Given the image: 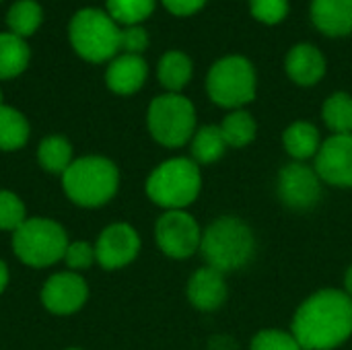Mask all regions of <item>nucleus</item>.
<instances>
[{"instance_id": "f257e3e1", "label": "nucleus", "mask_w": 352, "mask_h": 350, "mask_svg": "<svg viewBox=\"0 0 352 350\" xmlns=\"http://www.w3.org/2000/svg\"><path fill=\"white\" fill-rule=\"evenodd\" d=\"M293 336L303 350H332L352 336V299L336 289L311 295L295 314Z\"/></svg>"}, {"instance_id": "f03ea898", "label": "nucleus", "mask_w": 352, "mask_h": 350, "mask_svg": "<svg viewBox=\"0 0 352 350\" xmlns=\"http://www.w3.org/2000/svg\"><path fill=\"white\" fill-rule=\"evenodd\" d=\"M120 186V171L113 161L97 155L74 159L62 173V190L70 202L82 208L107 204Z\"/></svg>"}, {"instance_id": "7ed1b4c3", "label": "nucleus", "mask_w": 352, "mask_h": 350, "mask_svg": "<svg viewBox=\"0 0 352 350\" xmlns=\"http://www.w3.org/2000/svg\"><path fill=\"white\" fill-rule=\"evenodd\" d=\"M254 233L237 217H223L214 221L204 233L200 252L210 268L231 272L243 268L254 258Z\"/></svg>"}, {"instance_id": "20e7f679", "label": "nucleus", "mask_w": 352, "mask_h": 350, "mask_svg": "<svg viewBox=\"0 0 352 350\" xmlns=\"http://www.w3.org/2000/svg\"><path fill=\"white\" fill-rule=\"evenodd\" d=\"M202 188V175L194 159L175 157L163 161L146 179L148 198L167 210H184L190 206Z\"/></svg>"}, {"instance_id": "39448f33", "label": "nucleus", "mask_w": 352, "mask_h": 350, "mask_svg": "<svg viewBox=\"0 0 352 350\" xmlns=\"http://www.w3.org/2000/svg\"><path fill=\"white\" fill-rule=\"evenodd\" d=\"M122 27L101 8H80L70 25L68 37L74 52L87 62H107L113 60L120 52Z\"/></svg>"}, {"instance_id": "423d86ee", "label": "nucleus", "mask_w": 352, "mask_h": 350, "mask_svg": "<svg viewBox=\"0 0 352 350\" xmlns=\"http://www.w3.org/2000/svg\"><path fill=\"white\" fill-rule=\"evenodd\" d=\"M66 229L43 217H29L12 233V252L14 256L31 268H47L64 260L68 248Z\"/></svg>"}, {"instance_id": "0eeeda50", "label": "nucleus", "mask_w": 352, "mask_h": 350, "mask_svg": "<svg viewBox=\"0 0 352 350\" xmlns=\"http://www.w3.org/2000/svg\"><path fill=\"white\" fill-rule=\"evenodd\" d=\"M256 70L245 56H225L212 64L206 78L208 97L229 109H239L256 97Z\"/></svg>"}, {"instance_id": "6e6552de", "label": "nucleus", "mask_w": 352, "mask_h": 350, "mask_svg": "<svg viewBox=\"0 0 352 350\" xmlns=\"http://www.w3.org/2000/svg\"><path fill=\"white\" fill-rule=\"evenodd\" d=\"M146 124L151 136L169 149L184 146L196 130V109L179 93H165L151 101Z\"/></svg>"}, {"instance_id": "1a4fd4ad", "label": "nucleus", "mask_w": 352, "mask_h": 350, "mask_svg": "<svg viewBox=\"0 0 352 350\" xmlns=\"http://www.w3.org/2000/svg\"><path fill=\"white\" fill-rule=\"evenodd\" d=\"M155 237L161 252L169 258L184 260L200 250L202 231L192 215L186 210H167L159 217Z\"/></svg>"}, {"instance_id": "9d476101", "label": "nucleus", "mask_w": 352, "mask_h": 350, "mask_svg": "<svg viewBox=\"0 0 352 350\" xmlns=\"http://www.w3.org/2000/svg\"><path fill=\"white\" fill-rule=\"evenodd\" d=\"M140 252V237L128 223H113L105 227L95 243L97 264L105 270H120L136 260Z\"/></svg>"}, {"instance_id": "9b49d317", "label": "nucleus", "mask_w": 352, "mask_h": 350, "mask_svg": "<svg viewBox=\"0 0 352 350\" xmlns=\"http://www.w3.org/2000/svg\"><path fill=\"white\" fill-rule=\"evenodd\" d=\"M41 305L54 316L76 314L89 299V287L76 272H56L41 287Z\"/></svg>"}, {"instance_id": "f8f14e48", "label": "nucleus", "mask_w": 352, "mask_h": 350, "mask_svg": "<svg viewBox=\"0 0 352 350\" xmlns=\"http://www.w3.org/2000/svg\"><path fill=\"white\" fill-rule=\"evenodd\" d=\"M278 196L295 210H307L318 204L322 196V184L316 169L303 163H291L278 173Z\"/></svg>"}, {"instance_id": "ddd939ff", "label": "nucleus", "mask_w": 352, "mask_h": 350, "mask_svg": "<svg viewBox=\"0 0 352 350\" xmlns=\"http://www.w3.org/2000/svg\"><path fill=\"white\" fill-rule=\"evenodd\" d=\"M316 171L326 184L352 188V134H334L320 146Z\"/></svg>"}, {"instance_id": "4468645a", "label": "nucleus", "mask_w": 352, "mask_h": 350, "mask_svg": "<svg viewBox=\"0 0 352 350\" xmlns=\"http://www.w3.org/2000/svg\"><path fill=\"white\" fill-rule=\"evenodd\" d=\"M148 76V66L142 60V56L136 54H122L116 56L105 72L107 89L116 95H134L142 89L144 80Z\"/></svg>"}, {"instance_id": "2eb2a0df", "label": "nucleus", "mask_w": 352, "mask_h": 350, "mask_svg": "<svg viewBox=\"0 0 352 350\" xmlns=\"http://www.w3.org/2000/svg\"><path fill=\"white\" fill-rule=\"evenodd\" d=\"M287 74L293 83L301 87H311L320 83L326 74V58L311 43H297L289 50L285 58Z\"/></svg>"}, {"instance_id": "dca6fc26", "label": "nucleus", "mask_w": 352, "mask_h": 350, "mask_svg": "<svg viewBox=\"0 0 352 350\" xmlns=\"http://www.w3.org/2000/svg\"><path fill=\"white\" fill-rule=\"evenodd\" d=\"M188 299L200 311H214L227 299V285L223 272L206 266L194 272L188 283Z\"/></svg>"}, {"instance_id": "f3484780", "label": "nucleus", "mask_w": 352, "mask_h": 350, "mask_svg": "<svg viewBox=\"0 0 352 350\" xmlns=\"http://www.w3.org/2000/svg\"><path fill=\"white\" fill-rule=\"evenodd\" d=\"M311 21L328 37L352 33V0H311Z\"/></svg>"}, {"instance_id": "a211bd4d", "label": "nucleus", "mask_w": 352, "mask_h": 350, "mask_svg": "<svg viewBox=\"0 0 352 350\" xmlns=\"http://www.w3.org/2000/svg\"><path fill=\"white\" fill-rule=\"evenodd\" d=\"M31 50L27 41L14 33H0V80L14 78L29 66Z\"/></svg>"}, {"instance_id": "6ab92c4d", "label": "nucleus", "mask_w": 352, "mask_h": 350, "mask_svg": "<svg viewBox=\"0 0 352 350\" xmlns=\"http://www.w3.org/2000/svg\"><path fill=\"white\" fill-rule=\"evenodd\" d=\"M192 60L184 52L171 50L161 56L159 66H157V76L159 83L169 91V93H179L192 78Z\"/></svg>"}, {"instance_id": "aec40b11", "label": "nucleus", "mask_w": 352, "mask_h": 350, "mask_svg": "<svg viewBox=\"0 0 352 350\" xmlns=\"http://www.w3.org/2000/svg\"><path fill=\"white\" fill-rule=\"evenodd\" d=\"M283 144L287 153L299 161L318 155L320 151V132L311 122H295L283 134Z\"/></svg>"}, {"instance_id": "412c9836", "label": "nucleus", "mask_w": 352, "mask_h": 350, "mask_svg": "<svg viewBox=\"0 0 352 350\" xmlns=\"http://www.w3.org/2000/svg\"><path fill=\"white\" fill-rule=\"evenodd\" d=\"M37 161L47 173H64L72 165V144L60 134L45 136L37 146Z\"/></svg>"}, {"instance_id": "4be33fe9", "label": "nucleus", "mask_w": 352, "mask_h": 350, "mask_svg": "<svg viewBox=\"0 0 352 350\" xmlns=\"http://www.w3.org/2000/svg\"><path fill=\"white\" fill-rule=\"evenodd\" d=\"M31 134L27 118L8 105H0V151L10 153L27 144Z\"/></svg>"}, {"instance_id": "5701e85b", "label": "nucleus", "mask_w": 352, "mask_h": 350, "mask_svg": "<svg viewBox=\"0 0 352 350\" xmlns=\"http://www.w3.org/2000/svg\"><path fill=\"white\" fill-rule=\"evenodd\" d=\"M227 142L221 126H204L192 136V157L198 165H210L225 155Z\"/></svg>"}, {"instance_id": "b1692460", "label": "nucleus", "mask_w": 352, "mask_h": 350, "mask_svg": "<svg viewBox=\"0 0 352 350\" xmlns=\"http://www.w3.org/2000/svg\"><path fill=\"white\" fill-rule=\"evenodd\" d=\"M43 21V10L39 6V2L35 0H16L6 14V25L10 29V33L19 35V37H29L33 35L39 25Z\"/></svg>"}, {"instance_id": "393cba45", "label": "nucleus", "mask_w": 352, "mask_h": 350, "mask_svg": "<svg viewBox=\"0 0 352 350\" xmlns=\"http://www.w3.org/2000/svg\"><path fill=\"white\" fill-rule=\"evenodd\" d=\"M227 146H248L256 138V120L245 109H233L221 124Z\"/></svg>"}, {"instance_id": "a878e982", "label": "nucleus", "mask_w": 352, "mask_h": 350, "mask_svg": "<svg viewBox=\"0 0 352 350\" xmlns=\"http://www.w3.org/2000/svg\"><path fill=\"white\" fill-rule=\"evenodd\" d=\"M324 122L334 134H352V97L349 93H334L324 103Z\"/></svg>"}, {"instance_id": "bb28decb", "label": "nucleus", "mask_w": 352, "mask_h": 350, "mask_svg": "<svg viewBox=\"0 0 352 350\" xmlns=\"http://www.w3.org/2000/svg\"><path fill=\"white\" fill-rule=\"evenodd\" d=\"M157 0H107V14L118 25H140L155 10Z\"/></svg>"}, {"instance_id": "cd10ccee", "label": "nucleus", "mask_w": 352, "mask_h": 350, "mask_svg": "<svg viewBox=\"0 0 352 350\" xmlns=\"http://www.w3.org/2000/svg\"><path fill=\"white\" fill-rule=\"evenodd\" d=\"M27 219L23 200L14 192L0 190V231L14 233Z\"/></svg>"}, {"instance_id": "c85d7f7f", "label": "nucleus", "mask_w": 352, "mask_h": 350, "mask_svg": "<svg viewBox=\"0 0 352 350\" xmlns=\"http://www.w3.org/2000/svg\"><path fill=\"white\" fill-rule=\"evenodd\" d=\"M252 350H303L293 332L285 330H262L254 336Z\"/></svg>"}, {"instance_id": "c756f323", "label": "nucleus", "mask_w": 352, "mask_h": 350, "mask_svg": "<svg viewBox=\"0 0 352 350\" xmlns=\"http://www.w3.org/2000/svg\"><path fill=\"white\" fill-rule=\"evenodd\" d=\"M250 12L264 25H278L289 14V0H250Z\"/></svg>"}, {"instance_id": "7c9ffc66", "label": "nucleus", "mask_w": 352, "mask_h": 350, "mask_svg": "<svg viewBox=\"0 0 352 350\" xmlns=\"http://www.w3.org/2000/svg\"><path fill=\"white\" fill-rule=\"evenodd\" d=\"M64 262L70 268V272H80V270H89L95 262V245L87 243V241H72L66 248L64 254Z\"/></svg>"}, {"instance_id": "2f4dec72", "label": "nucleus", "mask_w": 352, "mask_h": 350, "mask_svg": "<svg viewBox=\"0 0 352 350\" xmlns=\"http://www.w3.org/2000/svg\"><path fill=\"white\" fill-rule=\"evenodd\" d=\"M148 45V33L144 27L140 25H130L122 29L120 35V50H124V54H136L140 56Z\"/></svg>"}, {"instance_id": "473e14b6", "label": "nucleus", "mask_w": 352, "mask_h": 350, "mask_svg": "<svg viewBox=\"0 0 352 350\" xmlns=\"http://www.w3.org/2000/svg\"><path fill=\"white\" fill-rule=\"evenodd\" d=\"M163 6L175 14V17H190L198 10H202V6L208 2V0H161Z\"/></svg>"}, {"instance_id": "72a5a7b5", "label": "nucleus", "mask_w": 352, "mask_h": 350, "mask_svg": "<svg viewBox=\"0 0 352 350\" xmlns=\"http://www.w3.org/2000/svg\"><path fill=\"white\" fill-rule=\"evenodd\" d=\"M6 285H8V266L0 260V295L4 293Z\"/></svg>"}, {"instance_id": "f704fd0d", "label": "nucleus", "mask_w": 352, "mask_h": 350, "mask_svg": "<svg viewBox=\"0 0 352 350\" xmlns=\"http://www.w3.org/2000/svg\"><path fill=\"white\" fill-rule=\"evenodd\" d=\"M344 289H346L344 293H346V295H349V297H351V299H352V266H351V268H349L346 276H344Z\"/></svg>"}, {"instance_id": "c9c22d12", "label": "nucleus", "mask_w": 352, "mask_h": 350, "mask_svg": "<svg viewBox=\"0 0 352 350\" xmlns=\"http://www.w3.org/2000/svg\"><path fill=\"white\" fill-rule=\"evenodd\" d=\"M0 105H4V103H2V89H0Z\"/></svg>"}, {"instance_id": "e433bc0d", "label": "nucleus", "mask_w": 352, "mask_h": 350, "mask_svg": "<svg viewBox=\"0 0 352 350\" xmlns=\"http://www.w3.org/2000/svg\"><path fill=\"white\" fill-rule=\"evenodd\" d=\"M68 350H80V349H68Z\"/></svg>"}, {"instance_id": "4c0bfd02", "label": "nucleus", "mask_w": 352, "mask_h": 350, "mask_svg": "<svg viewBox=\"0 0 352 350\" xmlns=\"http://www.w3.org/2000/svg\"><path fill=\"white\" fill-rule=\"evenodd\" d=\"M0 2H2V0H0Z\"/></svg>"}]
</instances>
